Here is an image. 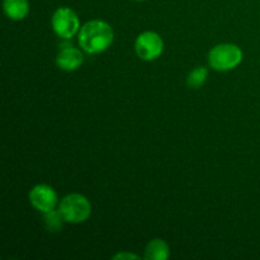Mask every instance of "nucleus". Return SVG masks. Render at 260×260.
<instances>
[{
  "label": "nucleus",
  "instance_id": "5",
  "mask_svg": "<svg viewBox=\"0 0 260 260\" xmlns=\"http://www.w3.org/2000/svg\"><path fill=\"white\" fill-rule=\"evenodd\" d=\"M135 50L141 60L154 61L161 56L164 51V41L156 32L146 30L136 38Z\"/></svg>",
  "mask_w": 260,
  "mask_h": 260
},
{
  "label": "nucleus",
  "instance_id": "1",
  "mask_svg": "<svg viewBox=\"0 0 260 260\" xmlns=\"http://www.w3.org/2000/svg\"><path fill=\"white\" fill-rule=\"evenodd\" d=\"M114 38L113 29L104 20L94 19L80 28L78 33L79 46L81 50L90 55H96L108 50Z\"/></svg>",
  "mask_w": 260,
  "mask_h": 260
},
{
  "label": "nucleus",
  "instance_id": "4",
  "mask_svg": "<svg viewBox=\"0 0 260 260\" xmlns=\"http://www.w3.org/2000/svg\"><path fill=\"white\" fill-rule=\"evenodd\" d=\"M52 29L58 37L63 40H70L80 30V20L73 9L68 7H61L56 9L51 19Z\"/></svg>",
  "mask_w": 260,
  "mask_h": 260
},
{
  "label": "nucleus",
  "instance_id": "6",
  "mask_svg": "<svg viewBox=\"0 0 260 260\" xmlns=\"http://www.w3.org/2000/svg\"><path fill=\"white\" fill-rule=\"evenodd\" d=\"M29 202L40 212L46 213L55 210L57 206L58 197L52 187L47 184H37L30 189Z\"/></svg>",
  "mask_w": 260,
  "mask_h": 260
},
{
  "label": "nucleus",
  "instance_id": "3",
  "mask_svg": "<svg viewBox=\"0 0 260 260\" xmlns=\"http://www.w3.org/2000/svg\"><path fill=\"white\" fill-rule=\"evenodd\" d=\"M243 61V51L234 43H221L208 52V63L213 70L230 71Z\"/></svg>",
  "mask_w": 260,
  "mask_h": 260
},
{
  "label": "nucleus",
  "instance_id": "8",
  "mask_svg": "<svg viewBox=\"0 0 260 260\" xmlns=\"http://www.w3.org/2000/svg\"><path fill=\"white\" fill-rule=\"evenodd\" d=\"M5 15L12 20H22L29 13L28 0H3Z\"/></svg>",
  "mask_w": 260,
  "mask_h": 260
},
{
  "label": "nucleus",
  "instance_id": "9",
  "mask_svg": "<svg viewBox=\"0 0 260 260\" xmlns=\"http://www.w3.org/2000/svg\"><path fill=\"white\" fill-rule=\"evenodd\" d=\"M170 256L168 244L161 239H154L150 241L145 250V258L149 260H167Z\"/></svg>",
  "mask_w": 260,
  "mask_h": 260
},
{
  "label": "nucleus",
  "instance_id": "2",
  "mask_svg": "<svg viewBox=\"0 0 260 260\" xmlns=\"http://www.w3.org/2000/svg\"><path fill=\"white\" fill-rule=\"evenodd\" d=\"M58 211L65 222H85L91 215V203L85 196L80 193H71L63 197L58 205Z\"/></svg>",
  "mask_w": 260,
  "mask_h": 260
},
{
  "label": "nucleus",
  "instance_id": "10",
  "mask_svg": "<svg viewBox=\"0 0 260 260\" xmlns=\"http://www.w3.org/2000/svg\"><path fill=\"white\" fill-rule=\"evenodd\" d=\"M208 70L205 66H198L187 76V85L192 89H198L207 81Z\"/></svg>",
  "mask_w": 260,
  "mask_h": 260
},
{
  "label": "nucleus",
  "instance_id": "13",
  "mask_svg": "<svg viewBox=\"0 0 260 260\" xmlns=\"http://www.w3.org/2000/svg\"><path fill=\"white\" fill-rule=\"evenodd\" d=\"M136 2H142V0H136Z\"/></svg>",
  "mask_w": 260,
  "mask_h": 260
},
{
  "label": "nucleus",
  "instance_id": "12",
  "mask_svg": "<svg viewBox=\"0 0 260 260\" xmlns=\"http://www.w3.org/2000/svg\"><path fill=\"white\" fill-rule=\"evenodd\" d=\"M113 259H140L139 255L134 253H128V251H123V253H118L113 256Z\"/></svg>",
  "mask_w": 260,
  "mask_h": 260
},
{
  "label": "nucleus",
  "instance_id": "7",
  "mask_svg": "<svg viewBox=\"0 0 260 260\" xmlns=\"http://www.w3.org/2000/svg\"><path fill=\"white\" fill-rule=\"evenodd\" d=\"M84 62V55L79 48L73 45L61 46L57 56H56V65L63 71H74L80 68Z\"/></svg>",
  "mask_w": 260,
  "mask_h": 260
},
{
  "label": "nucleus",
  "instance_id": "11",
  "mask_svg": "<svg viewBox=\"0 0 260 260\" xmlns=\"http://www.w3.org/2000/svg\"><path fill=\"white\" fill-rule=\"evenodd\" d=\"M45 215V223L46 226H47V229L50 231H58L61 230V228H62V222L65 220H63V217L61 216L60 211H50V212H46L43 213Z\"/></svg>",
  "mask_w": 260,
  "mask_h": 260
}]
</instances>
